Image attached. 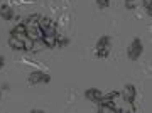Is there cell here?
Wrapping results in <instances>:
<instances>
[{"label": "cell", "mask_w": 152, "mask_h": 113, "mask_svg": "<svg viewBox=\"0 0 152 113\" xmlns=\"http://www.w3.org/2000/svg\"><path fill=\"white\" fill-rule=\"evenodd\" d=\"M120 112H122V110L115 106L113 101H112V98L98 103V113H120Z\"/></svg>", "instance_id": "cell-8"}, {"label": "cell", "mask_w": 152, "mask_h": 113, "mask_svg": "<svg viewBox=\"0 0 152 113\" xmlns=\"http://www.w3.org/2000/svg\"><path fill=\"white\" fill-rule=\"evenodd\" d=\"M10 37H15V39H19V41H22V42H24V46H26V51L32 49V46H34V41L27 36L24 24H19L17 27H14V29H12V31H10Z\"/></svg>", "instance_id": "cell-4"}, {"label": "cell", "mask_w": 152, "mask_h": 113, "mask_svg": "<svg viewBox=\"0 0 152 113\" xmlns=\"http://www.w3.org/2000/svg\"><path fill=\"white\" fill-rule=\"evenodd\" d=\"M122 95H124V100H125V101L130 105V110H132V112H135V108H134V101H135V96H137L135 86H134V85H127V86L124 88Z\"/></svg>", "instance_id": "cell-7"}, {"label": "cell", "mask_w": 152, "mask_h": 113, "mask_svg": "<svg viewBox=\"0 0 152 113\" xmlns=\"http://www.w3.org/2000/svg\"><path fill=\"white\" fill-rule=\"evenodd\" d=\"M117 95H118L117 91H113V93H108V95H107V93L100 91V90H96V88H88L86 91H85V96H86L88 100H90V101L96 103V105H98L100 101H105V100H110V98L113 100V98L117 96Z\"/></svg>", "instance_id": "cell-3"}, {"label": "cell", "mask_w": 152, "mask_h": 113, "mask_svg": "<svg viewBox=\"0 0 152 113\" xmlns=\"http://www.w3.org/2000/svg\"><path fill=\"white\" fill-rule=\"evenodd\" d=\"M127 10H135V0H125Z\"/></svg>", "instance_id": "cell-14"}, {"label": "cell", "mask_w": 152, "mask_h": 113, "mask_svg": "<svg viewBox=\"0 0 152 113\" xmlns=\"http://www.w3.org/2000/svg\"><path fill=\"white\" fill-rule=\"evenodd\" d=\"M4 66H5V59H4V56H0V71L4 69Z\"/></svg>", "instance_id": "cell-15"}, {"label": "cell", "mask_w": 152, "mask_h": 113, "mask_svg": "<svg viewBox=\"0 0 152 113\" xmlns=\"http://www.w3.org/2000/svg\"><path fill=\"white\" fill-rule=\"evenodd\" d=\"M142 52H144V44H142V39L135 37L130 42L129 49H127V56H129V59H130V61H137L142 56Z\"/></svg>", "instance_id": "cell-5"}, {"label": "cell", "mask_w": 152, "mask_h": 113, "mask_svg": "<svg viewBox=\"0 0 152 113\" xmlns=\"http://www.w3.org/2000/svg\"><path fill=\"white\" fill-rule=\"evenodd\" d=\"M98 9H108L110 7V0H95Z\"/></svg>", "instance_id": "cell-12"}, {"label": "cell", "mask_w": 152, "mask_h": 113, "mask_svg": "<svg viewBox=\"0 0 152 113\" xmlns=\"http://www.w3.org/2000/svg\"><path fill=\"white\" fill-rule=\"evenodd\" d=\"M27 83L31 86H36V85H48V83H51V76L46 74V73H41V71H32L27 78Z\"/></svg>", "instance_id": "cell-6"}, {"label": "cell", "mask_w": 152, "mask_h": 113, "mask_svg": "<svg viewBox=\"0 0 152 113\" xmlns=\"http://www.w3.org/2000/svg\"><path fill=\"white\" fill-rule=\"evenodd\" d=\"M0 100H2V90H0Z\"/></svg>", "instance_id": "cell-16"}, {"label": "cell", "mask_w": 152, "mask_h": 113, "mask_svg": "<svg viewBox=\"0 0 152 113\" xmlns=\"http://www.w3.org/2000/svg\"><path fill=\"white\" fill-rule=\"evenodd\" d=\"M0 17L4 20H10V19H14V10L9 5H2L0 7Z\"/></svg>", "instance_id": "cell-9"}, {"label": "cell", "mask_w": 152, "mask_h": 113, "mask_svg": "<svg viewBox=\"0 0 152 113\" xmlns=\"http://www.w3.org/2000/svg\"><path fill=\"white\" fill-rule=\"evenodd\" d=\"M110 49H112V39L110 36H100L95 47V56L98 59H107L110 56Z\"/></svg>", "instance_id": "cell-2"}, {"label": "cell", "mask_w": 152, "mask_h": 113, "mask_svg": "<svg viewBox=\"0 0 152 113\" xmlns=\"http://www.w3.org/2000/svg\"><path fill=\"white\" fill-rule=\"evenodd\" d=\"M24 27H26V32L34 42L36 41H42V31H41V14H32L29 15L26 20L22 22Z\"/></svg>", "instance_id": "cell-1"}, {"label": "cell", "mask_w": 152, "mask_h": 113, "mask_svg": "<svg viewBox=\"0 0 152 113\" xmlns=\"http://www.w3.org/2000/svg\"><path fill=\"white\" fill-rule=\"evenodd\" d=\"M142 5H144V9H145L147 15L152 17V0H142Z\"/></svg>", "instance_id": "cell-11"}, {"label": "cell", "mask_w": 152, "mask_h": 113, "mask_svg": "<svg viewBox=\"0 0 152 113\" xmlns=\"http://www.w3.org/2000/svg\"><path fill=\"white\" fill-rule=\"evenodd\" d=\"M68 44H69V39L68 37H59V36H58V47H64Z\"/></svg>", "instance_id": "cell-13"}, {"label": "cell", "mask_w": 152, "mask_h": 113, "mask_svg": "<svg viewBox=\"0 0 152 113\" xmlns=\"http://www.w3.org/2000/svg\"><path fill=\"white\" fill-rule=\"evenodd\" d=\"M9 46H10L12 49H15V51H26L24 42H22V41H19V39H15V37L9 39Z\"/></svg>", "instance_id": "cell-10"}]
</instances>
